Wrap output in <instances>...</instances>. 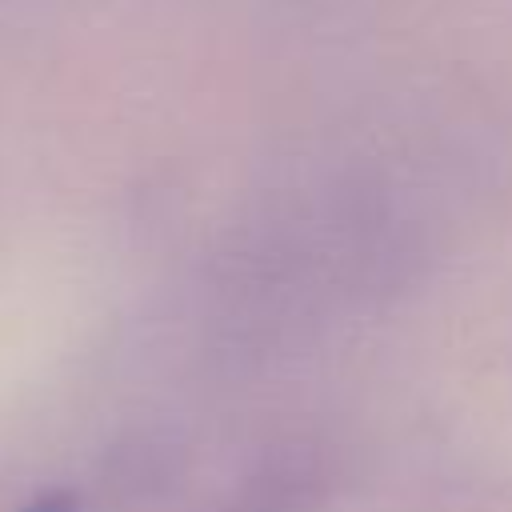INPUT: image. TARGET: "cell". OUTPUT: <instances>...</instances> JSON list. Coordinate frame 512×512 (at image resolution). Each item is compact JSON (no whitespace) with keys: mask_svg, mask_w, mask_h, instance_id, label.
Masks as SVG:
<instances>
[{"mask_svg":"<svg viewBox=\"0 0 512 512\" xmlns=\"http://www.w3.org/2000/svg\"><path fill=\"white\" fill-rule=\"evenodd\" d=\"M28 512H72V500H64V496H48V500L32 504Z\"/></svg>","mask_w":512,"mask_h":512,"instance_id":"cell-1","label":"cell"}]
</instances>
